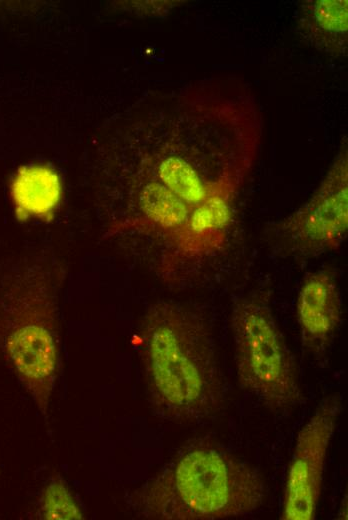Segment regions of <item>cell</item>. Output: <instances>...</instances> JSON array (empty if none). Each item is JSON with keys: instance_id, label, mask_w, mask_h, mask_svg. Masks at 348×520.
<instances>
[{"instance_id": "1", "label": "cell", "mask_w": 348, "mask_h": 520, "mask_svg": "<svg viewBox=\"0 0 348 520\" xmlns=\"http://www.w3.org/2000/svg\"><path fill=\"white\" fill-rule=\"evenodd\" d=\"M211 329L200 314L159 303L142 329V358L151 396L162 412L206 419L224 400V383Z\"/></svg>"}, {"instance_id": "2", "label": "cell", "mask_w": 348, "mask_h": 520, "mask_svg": "<svg viewBox=\"0 0 348 520\" xmlns=\"http://www.w3.org/2000/svg\"><path fill=\"white\" fill-rule=\"evenodd\" d=\"M264 495L256 469L218 449L196 447L152 486L146 501L153 515L211 520L249 515Z\"/></svg>"}, {"instance_id": "3", "label": "cell", "mask_w": 348, "mask_h": 520, "mask_svg": "<svg viewBox=\"0 0 348 520\" xmlns=\"http://www.w3.org/2000/svg\"><path fill=\"white\" fill-rule=\"evenodd\" d=\"M230 325L238 380L272 410L289 409L302 392L294 357L263 292H251L233 305Z\"/></svg>"}, {"instance_id": "4", "label": "cell", "mask_w": 348, "mask_h": 520, "mask_svg": "<svg viewBox=\"0 0 348 520\" xmlns=\"http://www.w3.org/2000/svg\"><path fill=\"white\" fill-rule=\"evenodd\" d=\"M347 233L346 169L332 175L301 212L276 227L270 247L283 257L308 259L340 247Z\"/></svg>"}, {"instance_id": "5", "label": "cell", "mask_w": 348, "mask_h": 520, "mask_svg": "<svg viewBox=\"0 0 348 520\" xmlns=\"http://www.w3.org/2000/svg\"><path fill=\"white\" fill-rule=\"evenodd\" d=\"M341 411V399H323L301 428L288 469L281 518L312 520L321 493L327 450Z\"/></svg>"}, {"instance_id": "6", "label": "cell", "mask_w": 348, "mask_h": 520, "mask_svg": "<svg viewBox=\"0 0 348 520\" xmlns=\"http://www.w3.org/2000/svg\"><path fill=\"white\" fill-rule=\"evenodd\" d=\"M6 351L36 403L46 409L57 365L53 331L37 318L27 319L8 335Z\"/></svg>"}, {"instance_id": "7", "label": "cell", "mask_w": 348, "mask_h": 520, "mask_svg": "<svg viewBox=\"0 0 348 520\" xmlns=\"http://www.w3.org/2000/svg\"><path fill=\"white\" fill-rule=\"evenodd\" d=\"M296 315L303 345L324 351L342 319V299L334 273L322 269L307 275L300 287Z\"/></svg>"}, {"instance_id": "8", "label": "cell", "mask_w": 348, "mask_h": 520, "mask_svg": "<svg viewBox=\"0 0 348 520\" xmlns=\"http://www.w3.org/2000/svg\"><path fill=\"white\" fill-rule=\"evenodd\" d=\"M62 195L56 170L45 164L22 166L13 177L11 196L19 220H51Z\"/></svg>"}, {"instance_id": "9", "label": "cell", "mask_w": 348, "mask_h": 520, "mask_svg": "<svg viewBox=\"0 0 348 520\" xmlns=\"http://www.w3.org/2000/svg\"><path fill=\"white\" fill-rule=\"evenodd\" d=\"M140 204L147 217L161 227H177L187 220L184 202L165 185L147 184L141 192Z\"/></svg>"}, {"instance_id": "10", "label": "cell", "mask_w": 348, "mask_h": 520, "mask_svg": "<svg viewBox=\"0 0 348 520\" xmlns=\"http://www.w3.org/2000/svg\"><path fill=\"white\" fill-rule=\"evenodd\" d=\"M165 186L182 201L198 203L205 198V188L195 170L179 157H168L159 166Z\"/></svg>"}, {"instance_id": "11", "label": "cell", "mask_w": 348, "mask_h": 520, "mask_svg": "<svg viewBox=\"0 0 348 520\" xmlns=\"http://www.w3.org/2000/svg\"><path fill=\"white\" fill-rule=\"evenodd\" d=\"M228 219L229 209L226 203L220 198H210L193 212L189 221L187 243L184 245L197 250L199 239L224 226Z\"/></svg>"}, {"instance_id": "12", "label": "cell", "mask_w": 348, "mask_h": 520, "mask_svg": "<svg viewBox=\"0 0 348 520\" xmlns=\"http://www.w3.org/2000/svg\"><path fill=\"white\" fill-rule=\"evenodd\" d=\"M42 515L49 520L81 519L82 514L67 487L54 481L45 489L41 499Z\"/></svg>"}, {"instance_id": "13", "label": "cell", "mask_w": 348, "mask_h": 520, "mask_svg": "<svg viewBox=\"0 0 348 520\" xmlns=\"http://www.w3.org/2000/svg\"><path fill=\"white\" fill-rule=\"evenodd\" d=\"M320 10L321 21L329 28L338 29L346 27V5L336 2H326Z\"/></svg>"}]
</instances>
